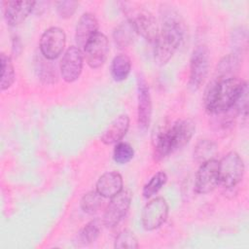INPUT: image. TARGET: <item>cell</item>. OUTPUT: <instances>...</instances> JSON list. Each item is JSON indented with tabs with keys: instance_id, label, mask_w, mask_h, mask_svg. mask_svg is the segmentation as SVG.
<instances>
[{
	"instance_id": "1",
	"label": "cell",
	"mask_w": 249,
	"mask_h": 249,
	"mask_svg": "<svg viewBox=\"0 0 249 249\" xmlns=\"http://www.w3.org/2000/svg\"><path fill=\"white\" fill-rule=\"evenodd\" d=\"M160 31L154 43V57L159 65H163L176 53L185 35V24L179 12L169 4H161L160 9Z\"/></svg>"
},
{
	"instance_id": "2",
	"label": "cell",
	"mask_w": 249,
	"mask_h": 249,
	"mask_svg": "<svg viewBox=\"0 0 249 249\" xmlns=\"http://www.w3.org/2000/svg\"><path fill=\"white\" fill-rule=\"evenodd\" d=\"M247 83L236 77H217L208 83L203 102L209 114H222L231 110Z\"/></svg>"
},
{
	"instance_id": "3",
	"label": "cell",
	"mask_w": 249,
	"mask_h": 249,
	"mask_svg": "<svg viewBox=\"0 0 249 249\" xmlns=\"http://www.w3.org/2000/svg\"><path fill=\"white\" fill-rule=\"evenodd\" d=\"M196 124L192 119H180L159 131L153 140V157L159 161L183 148L192 139Z\"/></svg>"
},
{
	"instance_id": "4",
	"label": "cell",
	"mask_w": 249,
	"mask_h": 249,
	"mask_svg": "<svg viewBox=\"0 0 249 249\" xmlns=\"http://www.w3.org/2000/svg\"><path fill=\"white\" fill-rule=\"evenodd\" d=\"M121 4L126 19L132 24L135 32L154 44L159 35V28L153 14L130 2H122Z\"/></svg>"
},
{
	"instance_id": "5",
	"label": "cell",
	"mask_w": 249,
	"mask_h": 249,
	"mask_svg": "<svg viewBox=\"0 0 249 249\" xmlns=\"http://www.w3.org/2000/svg\"><path fill=\"white\" fill-rule=\"evenodd\" d=\"M218 170L219 184L225 188L235 187L244 174L243 160L236 152H229L219 161Z\"/></svg>"
},
{
	"instance_id": "6",
	"label": "cell",
	"mask_w": 249,
	"mask_h": 249,
	"mask_svg": "<svg viewBox=\"0 0 249 249\" xmlns=\"http://www.w3.org/2000/svg\"><path fill=\"white\" fill-rule=\"evenodd\" d=\"M210 65L209 51L205 45H199L193 51L190 59L189 88L196 90L207 77Z\"/></svg>"
},
{
	"instance_id": "7",
	"label": "cell",
	"mask_w": 249,
	"mask_h": 249,
	"mask_svg": "<svg viewBox=\"0 0 249 249\" xmlns=\"http://www.w3.org/2000/svg\"><path fill=\"white\" fill-rule=\"evenodd\" d=\"M131 198L132 195L130 191L124 189L111 197L103 216V224L105 227L114 228L124 218L130 207Z\"/></svg>"
},
{
	"instance_id": "8",
	"label": "cell",
	"mask_w": 249,
	"mask_h": 249,
	"mask_svg": "<svg viewBox=\"0 0 249 249\" xmlns=\"http://www.w3.org/2000/svg\"><path fill=\"white\" fill-rule=\"evenodd\" d=\"M66 43V35L60 27L53 26L44 31L40 38L39 48L41 54L49 59L57 58L63 52Z\"/></svg>"
},
{
	"instance_id": "9",
	"label": "cell",
	"mask_w": 249,
	"mask_h": 249,
	"mask_svg": "<svg viewBox=\"0 0 249 249\" xmlns=\"http://www.w3.org/2000/svg\"><path fill=\"white\" fill-rule=\"evenodd\" d=\"M168 204L163 197H156L149 201L141 213V223L146 231L160 228L167 219Z\"/></svg>"
},
{
	"instance_id": "10",
	"label": "cell",
	"mask_w": 249,
	"mask_h": 249,
	"mask_svg": "<svg viewBox=\"0 0 249 249\" xmlns=\"http://www.w3.org/2000/svg\"><path fill=\"white\" fill-rule=\"evenodd\" d=\"M109 53L108 38L101 32H97L84 48V57L88 65L92 69L101 67L107 59Z\"/></svg>"
},
{
	"instance_id": "11",
	"label": "cell",
	"mask_w": 249,
	"mask_h": 249,
	"mask_svg": "<svg viewBox=\"0 0 249 249\" xmlns=\"http://www.w3.org/2000/svg\"><path fill=\"white\" fill-rule=\"evenodd\" d=\"M219 161L215 159L202 162L196 171L195 179V191L205 195L212 192L219 184Z\"/></svg>"
},
{
	"instance_id": "12",
	"label": "cell",
	"mask_w": 249,
	"mask_h": 249,
	"mask_svg": "<svg viewBox=\"0 0 249 249\" xmlns=\"http://www.w3.org/2000/svg\"><path fill=\"white\" fill-rule=\"evenodd\" d=\"M84 53L77 46L69 47L60 61V73L66 83H73L80 77L83 70Z\"/></svg>"
},
{
	"instance_id": "13",
	"label": "cell",
	"mask_w": 249,
	"mask_h": 249,
	"mask_svg": "<svg viewBox=\"0 0 249 249\" xmlns=\"http://www.w3.org/2000/svg\"><path fill=\"white\" fill-rule=\"evenodd\" d=\"M152 119V99L149 85L143 75L137 77V121L139 127L146 130Z\"/></svg>"
},
{
	"instance_id": "14",
	"label": "cell",
	"mask_w": 249,
	"mask_h": 249,
	"mask_svg": "<svg viewBox=\"0 0 249 249\" xmlns=\"http://www.w3.org/2000/svg\"><path fill=\"white\" fill-rule=\"evenodd\" d=\"M33 1H6L4 2V18L8 25L17 26L23 22L33 11Z\"/></svg>"
},
{
	"instance_id": "15",
	"label": "cell",
	"mask_w": 249,
	"mask_h": 249,
	"mask_svg": "<svg viewBox=\"0 0 249 249\" xmlns=\"http://www.w3.org/2000/svg\"><path fill=\"white\" fill-rule=\"evenodd\" d=\"M98 32V21L94 15L90 13H85L79 18L76 30H75V41L77 47L84 49L87 43Z\"/></svg>"
},
{
	"instance_id": "16",
	"label": "cell",
	"mask_w": 249,
	"mask_h": 249,
	"mask_svg": "<svg viewBox=\"0 0 249 249\" xmlns=\"http://www.w3.org/2000/svg\"><path fill=\"white\" fill-rule=\"evenodd\" d=\"M129 128V117L126 114H121L116 117L106 127L100 136V140L105 145H112L120 142L126 134Z\"/></svg>"
},
{
	"instance_id": "17",
	"label": "cell",
	"mask_w": 249,
	"mask_h": 249,
	"mask_svg": "<svg viewBox=\"0 0 249 249\" xmlns=\"http://www.w3.org/2000/svg\"><path fill=\"white\" fill-rule=\"evenodd\" d=\"M123 177L117 171L102 174L96 182V192L104 198L112 197L123 190Z\"/></svg>"
},
{
	"instance_id": "18",
	"label": "cell",
	"mask_w": 249,
	"mask_h": 249,
	"mask_svg": "<svg viewBox=\"0 0 249 249\" xmlns=\"http://www.w3.org/2000/svg\"><path fill=\"white\" fill-rule=\"evenodd\" d=\"M135 30L132 26V24L126 19L125 21L119 24L114 32H113V38L115 41V44L119 48H125L132 44L134 38H135Z\"/></svg>"
},
{
	"instance_id": "19",
	"label": "cell",
	"mask_w": 249,
	"mask_h": 249,
	"mask_svg": "<svg viewBox=\"0 0 249 249\" xmlns=\"http://www.w3.org/2000/svg\"><path fill=\"white\" fill-rule=\"evenodd\" d=\"M131 62L127 55L118 54L116 55L111 63V76L114 81L122 82L127 78L130 73Z\"/></svg>"
},
{
	"instance_id": "20",
	"label": "cell",
	"mask_w": 249,
	"mask_h": 249,
	"mask_svg": "<svg viewBox=\"0 0 249 249\" xmlns=\"http://www.w3.org/2000/svg\"><path fill=\"white\" fill-rule=\"evenodd\" d=\"M217 154V145L209 139L199 140L194 150V159L196 162L202 163L213 160Z\"/></svg>"
},
{
	"instance_id": "21",
	"label": "cell",
	"mask_w": 249,
	"mask_h": 249,
	"mask_svg": "<svg viewBox=\"0 0 249 249\" xmlns=\"http://www.w3.org/2000/svg\"><path fill=\"white\" fill-rule=\"evenodd\" d=\"M1 80H0V89L1 90L8 89L14 84L16 79L15 67L10 56L6 55L4 53H1Z\"/></svg>"
},
{
	"instance_id": "22",
	"label": "cell",
	"mask_w": 249,
	"mask_h": 249,
	"mask_svg": "<svg viewBox=\"0 0 249 249\" xmlns=\"http://www.w3.org/2000/svg\"><path fill=\"white\" fill-rule=\"evenodd\" d=\"M239 57L237 53H232L224 56L217 65L216 74L217 77H232L234 71L238 69Z\"/></svg>"
},
{
	"instance_id": "23",
	"label": "cell",
	"mask_w": 249,
	"mask_h": 249,
	"mask_svg": "<svg viewBox=\"0 0 249 249\" xmlns=\"http://www.w3.org/2000/svg\"><path fill=\"white\" fill-rule=\"evenodd\" d=\"M100 233V222L93 219L87 223L78 233V241L83 245H89L94 242Z\"/></svg>"
},
{
	"instance_id": "24",
	"label": "cell",
	"mask_w": 249,
	"mask_h": 249,
	"mask_svg": "<svg viewBox=\"0 0 249 249\" xmlns=\"http://www.w3.org/2000/svg\"><path fill=\"white\" fill-rule=\"evenodd\" d=\"M36 71L40 79L47 84H53L57 80V75L55 71V67L51 64L50 60L45 58L43 55L41 57H37L36 61Z\"/></svg>"
},
{
	"instance_id": "25",
	"label": "cell",
	"mask_w": 249,
	"mask_h": 249,
	"mask_svg": "<svg viewBox=\"0 0 249 249\" xmlns=\"http://www.w3.org/2000/svg\"><path fill=\"white\" fill-rule=\"evenodd\" d=\"M103 196L96 191H90L84 195L81 199V208L85 213L94 214L103 204Z\"/></svg>"
},
{
	"instance_id": "26",
	"label": "cell",
	"mask_w": 249,
	"mask_h": 249,
	"mask_svg": "<svg viewBox=\"0 0 249 249\" xmlns=\"http://www.w3.org/2000/svg\"><path fill=\"white\" fill-rule=\"evenodd\" d=\"M167 182V175L163 171H159L154 174L151 179L144 185L142 195L144 197L149 198L157 194Z\"/></svg>"
},
{
	"instance_id": "27",
	"label": "cell",
	"mask_w": 249,
	"mask_h": 249,
	"mask_svg": "<svg viewBox=\"0 0 249 249\" xmlns=\"http://www.w3.org/2000/svg\"><path fill=\"white\" fill-rule=\"evenodd\" d=\"M134 156V150L131 145L125 142H118L113 151V160L118 164L129 162Z\"/></svg>"
},
{
	"instance_id": "28",
	"label": "cell",
	"mask_w": 249,
	"mask_h": 249,
	"mask_svg": "<svg viewBox=\"0 0 249 249\" xmlns=\"http://www.w3.org/2000/svg\"><path fill=\"white\" fill-rule=\"evenodd\" d=\"M114 247L118 249H136L138 248L137 237L132 231L124 230L116 237Z\"/></svg>"
},
{
	"instance_id": "29",
	"label": "cell",
	"mask_w": 249,
	"mask_h": 249,
	"mask_svg": "<svg viewBox=\"0 0 249 249\" xmlns=\"http://www.w3.org/2000/svg\"><path fill=\"white\" fill-rule=\"evenodd\" d=\"M78 6H79V3L73 0H63V1L55 2L56 12L61 18H71L75 14Z\"/></svg>"
}]
</instances>
